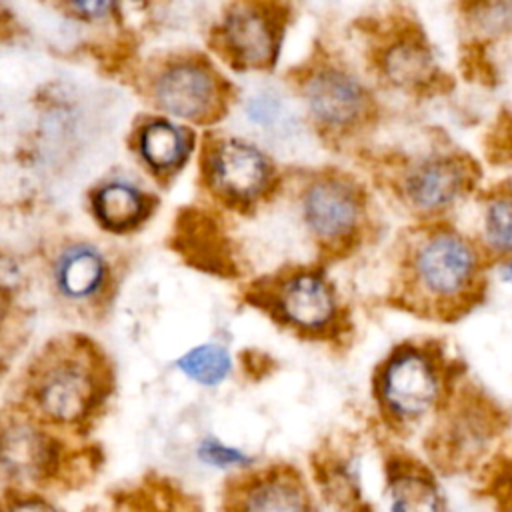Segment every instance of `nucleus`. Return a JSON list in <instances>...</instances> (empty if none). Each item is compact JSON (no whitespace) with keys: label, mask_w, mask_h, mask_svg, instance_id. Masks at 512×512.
<instances>
[{"label":"nucleus","mask_w":512,"mask_h":512,"mask_svg":"<svg viewBox=\"0 0 512 512\" xmlns=\"http://www.w3.org/2000/svg\"><path fill=\"white\" fill-rule=\"evenodd\" d=\"M492 270L474 236L434 226L420 232L402 256L400 298L426 318L452 322L486 300Z\"/></svg>","instance_id":"1"},{"label":"nucleus","mask_w":512,"mask_h":512,"mask_svg":"<svg viewBox=\"0 0 512 512\" xmlns=\"http://www.w3.org/2000/svg\"><path fill=\"white\" fill-rule=\"evenodd\" d=\"M510 428L506 406L486 390L470 382H458L444 404L442 426L438 428V456L454 468L486 464L504 444Z\"/></svg>","instance_id":"2"},{"label":"nucleus","mask_w":512,"mask_h":512,"mask_svg":"<svg viewBox=\"0 0 512 512\" xmlns=\"http://www.w3.org/2000/svg\"><path fill=\"white\" fill-rule=\"evenodd\" d=\"M458 386L454 364L438 348L406 346L386 364L382 396L400 420H420L448 402Z\"/></svg>","instance_id":"3"},{"label":"nucleus","mask_w":512,"mask_h":512,"mask_svg":"<svg viewBox=\"0 0 512 512\" xmlns=\"http://www.w3.org/2000/svg\"><path fill=\"white\" fill-rule=\"evenodd\" d=\"M34 400L56 422H78L96 402V380L86 362L54 358L32 378Z\"/></svg>","instance_id":"4"},{"label":"nucleus","mask_w":512,"mask_h":512,"mask_svg":"<svg viewBox=\"0 0 512 512\" xmlns=\"http://www.w3.org/2000/svg\"><path fill=\"white\" fill-rule=\"evenodd\" d=\"M480 180L470 158H434L424 162L408 180V196L422 212H442L468 196Z\"/></svg>","instance_id":"5"},{"label":"nucleus","mask_w":512,"mask_h":512,"mask_svg":"<svg viewBox=\"0 0 512 512\" xmlns=\"http://www.w3.org/2000/svg\"><path fill=\"white\" fill-rule=\"evenodd\" d=\"M474 238L492 266L512 258V182H500L484 194Z\"/></svg>","instance_id":"6"},{"label":"nucleus","mask_w":512,"mask_h":512,"mask_svg":"<svg viewBox=\"0 0 512 512\" xmlns=\"http://www.w3.org/2000/svg\"><path fill=\"white\" fill-rule=\"evenodd\" d=\"M280 310L300 328H320L334 314V298L328 284L316 274H298L280 292Z\"/></svg>","instance_id":"7"},{"label":"nucleus","mask_w":512,"mask_h":512,"mask_svg":"<svg viewBox=\"0 0 512 512\" xmlns=\"http://www.w3.org/2000/svg\"><path fill=\"white\" fill-rule=\"evenodd\" d=\"M212 96V80L196 66H176L168 70L156 86L160 106L182 118H196L204 114L212 102Z\"/></svg>","instance_id":"8"},{"label":"nucleus","mask_w":512,"mask_h":512,"mask_svg":"<svg viewBox=\"0 0 512 512\" xmlns=\"http://www.w3.org/2000/svg\"><path fill=\"white\" fill-rule=\"evenodd\" d=\"M214 180L224 192L236 198H250L266 182V162L252 146L226 142L214 158Z\"/></svg>","instance_id":"9"},{"label":"nucleus","mask_w":512,"mask_h":512,"mask_svg":"<svg viewBox=\"0 0 512 512\" xmlns=\"http://www.w3.org/2000/svg\"><path fill=\"white\" fill-rule=\"evenodd\" d=\"M304 214L316 234L336 238L354 226L358 208L346 188L332 182H322L312 186L306 194Z\"/></svg>","instance_id":"10"},{"label":"nucleus","mask_w":512,"mask_h":512,"mask_svg":"<svg viewBox=\"0 0 512 512\" xmlns=\"http://www.w3.org/2000/svg\"><path fill=\"white\" fill-rule=\"evenodd\" d=\"M392 512H444L442 492L432 476L418 462L404 464L390 480Z\"/></svg>","instance_id":"11"},{"label":"nucleus","mask_w":512,"mask_h":512,"mask_svg":"<svg viewBox=\"0 0 512 512\" xmlns=\"http://www.w3.org/2000/svg\"><path fill=\"white\" fill-rule=\"evenodd\" d=\"M104 274V260L88 246L68 248L56 262V282L62 294L74 300L94 296L104 282Z\"/></svg>","instance_id":"12"},{"label":"nucleus","mask_w":512,"mask_h":512,"mask_svg":"<svg viewBox=\"0 0 512 512\" xmlns=\"http://www.w3.org/2000/svg\"><path fill=\"white\" fill-rule=\"evenodd\" d=\"M308 100L314 114L330 124L348 122L360 108V92L356 84L334 72L312 80Z\"/></svg>","instance_id":"13"},{"label":"nucleus","mask_w":512,"mask_h":512,"mask_svg":"<svg viewBox=\"0 0 512 512\" xmlns=\"http://www.w3.org/2000/svg\"><path fill=\"white\" fill-rule=\"evenodd\" d=\"M240 512H306L304 490L292 476H264L246 492Z\"/></svg>","instance_id":"14"},{"label":"nucleus","mask_w":512,"mask_h":512,"mask_svg":"<svg viewBox=\"0 0 512 512\" xmlns=\"http://www.w3.org/2000/svg\"><path fill=\"white\" fill-rule=\"evenodd\" d=\"M228 40L242 60L262 64L272 54V32L254 12H240L228 22Z\"/></svg>","instance_id":"15"},{"label":"nucleus","mask_w":512,"mask_h":512,"mask_svg":"<svg viewBox=\"0 0 512 512\" xmlns=\"http://www.w3.org/2000/svg\"><path fill=\"white\" fill-rule=\"evenodd\" d=\"M142 212V196L132 186L110 184L96 196V214L108 228L124 230L136 224Z\"/></svg>","instance_id":"16"},{"label":"nucleus","mask_w":512,"mask_h":512,"mask_svg":"<svg viewBox=\"0 0 512 512\" xmlns=\"http://www.w3.org/2000/svg\"><path fill=\"white\" fill-rule=\"evenodd\" d=\"M186 140L180 130L166 122L150 124L142 134V154L156 168H170L182 160Z\"/></svg>","instance_id":"17"},{"label":"nucleus","mask_w":512,"mask_h":512,"mask_svg":"<svg viewBox=\"0 0 512 512\" xmlns=\"http://www.w3.org/2000/svg\"><path fill=\"white\" fill-rule=\"evenodd\" d=\"M484 490L496 510L512 512V442L502 444L484 464Z\"/></svg>","instance_id":"18"},{"label":"nucleus","mask_w":512,"mask_h":512,"mask_svg":"<svg viewBox=\"0 0 512 512\" xmlns=\"http://www.w3.org/2000/svg\"><path fill=\"white\" fill-rule=\"evenodd\" d=\"M178 366L192 378L202 384L220 382L230 370L228 352L216 344H204L190 350L178 360Z\"/></svg>","instance_id":"19"},{"label":"nucleus","mask_w":512,"mask_h":512,"mask_svg":"<svg viewBox=\"0 0 512 512\" xmlns=\"http://www.w3.org/2000/svg\"><path fill=\"white\" fill-rule=\"evenodd\" d=\"M472 22L488 36L498 38L512 32V0H476Z\"/></svg>","instance_id":"20"},{"label":"nucleus","mask_w":512,"mask_h":512,"mask_svg":"<svg viewBox=\"0 0 512 512\" xmlns=\"http://www.w3.org/2000/svg\"><path fill=\"white\" fill-rule=\"evenodd\" d=\"M490 156L496 164H512V112L504 110L496 120V130L492 132Z\"/></svg>","instance_id":"21"},{"label":"nucleus","mask_w":512,"mask_h":512,"mask_svg":"<svg viewBox=\"0 0 512 512\" xmlns=\"http://www.w3.org/2000/svg\"><path fill=\"white\" fill-rule=\"evenodd\" d=\"M74 4L80 12L88 16H100L110 8L112 0H74Z\"/></svg>","instance_id":"22"},{"label":"nucleus","mask_w":512,"mask_h":512,"mask_svg":"<svg viewBox=\"0 0 512 512\" xmlns=\"http://www.w3.org/2000/svg\"><path fill=\"white\" fill-rule=\"evenodd\" d=\"M10 512H56L52 506L38 502V500H28V502H20L16 504Z\"/></svg>","instance_id":"23"},{"label":"nucleus","mask_w":512,"mask_h":512,"mask_svg":"<svg viewBox=\"0 0 512 512\" xmlns=\"http://www.w3.org/2000/svg\"><path fill=\"white\" fill-rule=\"evenodd\" d=\"M494 270H496V276H498L506 286L512 288V258H508V260L496 264Z\"/></svg>","instance_id":"24"},{"label":"nucleus","mask_w":512,"mask_h":512,"mask_svg":"<svg viewBox=\"0 0 512 512\" xmlns=\"http://www.w3.org/2000/svg\"><path fill=\"white\" fill-rule=\"evenodd\" d=\"M362 512H370V510H362Z\"/></svg>","instance_id":"25"}]
</instances>
